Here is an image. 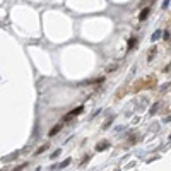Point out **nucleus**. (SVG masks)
<instances>
[{
	"mask_svg": "<svg viewBox=\"0 0 171 171\" xmlns=\"http://www.w3.org/2000/svg\"><path fill=\"white\" fill-rule=\"evenodd\" d=\"M145 89V79H139V81L133 82V86H132V92H139V91Z\"/></svg>",
	"mask_w": 171,
	"mask_h": 171,
	"instance_id": "nucleus-1",
	"label": "nucleus"
},
{
	"mask_svg": "<svg viewBox=\"0 0 171 171\" xmlns=\"http://www.w3.org/2000/svg\"><path fill=\"white\" fill-rule=\"evenodd\" d=\"M82 111H84V106H79V108H75V110H72L69 115H65V116H63V120H72L74 116H79Z\"/></svg>",
	"mask_w": 171,
	"mask_h": 171,
	"instance_id": "nucleus-2",
	"label": "nucleus"
},
{
	"mask_svg": "<svg viewBox=\"0 0 171 171\" xmlns=\"http://www.w3.org/2000/svg\"><path fill=\"white\" fill-rule=\"evenodd\" d=\"M156 84H158V81H156V77H154V75L145 77V89H154V87H156Z\"/></svg>",
	"mask_w": 171,
	"mask_h": 171,
	"instance_id": "nucleus-3",
	"label": "nucleus"
},
{
	"mask_svg": "<svg viewBox=\"0 0 171 171\" xmlns=\"http://www.w3.org/2000/svg\"><path fill=\"white\" fill-rule=\"evenodd\" d=\"M127 92H128V87H127V86H121L120 89L116 91V94H115V98H116V99H121V98H123V96H125Z\"/></svg>",
	"mask_w": 171,
	"mask_h": 171,
	"instance_id": "nucleus-4",
	"label": "nucleus"
},
{
	"mask_svg": "<svg viewBox=\"0 0 171 171\" xmlns=\"http://www.w3.org/2000/svg\"><path fill=\"white\" fill-rule=\"evenodd\" d=\"M62 128H63V125H62V123H57V125H53V128H50L48 135H50V137H53V135H57V133H58Z\"/></svg>",
	"mask_w": 171,
	"mask_h": 171,
	"instance_id": "nucleus-5",
	"label": "nucleus"
},
{
	"mask_svg": "<svg viewBox=\"0 0 171 171\" xmlns=\"http://www.w3.org/2000/svg\"><path fill=\"white\" fill-rule=\"evenodd\" d=\"M110 147V142L108 140H104V142H98L96 144V151L99 152V151H104V149H108Z\"/></svg>",
	"mask_w": 171,
	"mask_h": 171,
	"instance_id": "nucleus-6",
	"label": "nucleus"
},
{
	"mask_svg": "<svg viewBox=\"0 0 171 171\" xmlns=\"http://www.w3.org/2000/svg\"><path fill=\"white\" fill-rule=\"evenodd\" d=\"M149 12H151V9H149V7H144V9L140 10V14H139V19H140V21H145V19H147V16H149Z\"/></svg>",
	"mask_w": 171,
	"mask_h": 171,
	"instance_id": "nucleus-7",
	"label": "nucleus"
},
{
	"mask_svg": "<svg viewBox=\"0 0 171 171\" xmlns=\"http://www.w3.org/2000/svg\"><path fill=\"white\" fill-rule=\"evenodd\" d=\"M156 51H158V48H156V45H154L151 50H149V53H147V62H152V57L156 55Z\"/></svg>",
	"mask_w": 171,
	"mask_h": 171,
	"instance_id": "nucleus-8",
	"label": "nucleus"
},
{
	"mask_svg": "<svg viewBox=\"0 0 171 171\" xmlns=\"http://www.w3.org/2000/svg\"><path fill=\"white\" fill-rule=\"evenodd\" d=\"M48 145H50V144H43L41 147H38V149H36V152H34V156H40L41 152H45L46 149H48Z\"/></svg>",
	"mask_w": 171,
	"mask_h": 171,
	"instance_id": "nucleus-9",
	"label": "nucleus"
},
{
	"mask_svg": "<svg viewBox=\"0 0 171 171\" xmlns=\"http://www.w3.org/2000/svg\"><path fill=\"white\" fill-rule=\"evenodd\" d=\"M161 36H162V33H161V31H156V33H154V34H152V36H151V41H152V43H154V41H156V40H159Z\"/></svg>",
	"mask_w": 171,
	"mask_h": 171,
	"instance_id": "nucleus-10",
	"label": "nucleus"
},
{
	"mask_svg": "<svg viewBox=\"0 0 171 171\" xmlns=\"http://www.w3.org/2000/svg\"><path fill=\"white\" fill-rule=\"evenodd\" d=\"M115 120V116H110V118H108V120L104 121V123H103V128H104V130H106V128H108V127H110L111 125V121Z\"/></svg>",
	"mask_w": 171,
	"mask_h": 171,
	"instance_id": "nucleus-11",
	"label": "nucleus"
},
{
	"mask_svg": "<svg viewBox=\"0 0 171 171\" xmlns=\"http://www.w3.org/2000/svg\"><path fill=\"white\" fill-rule=\"evenodd\" d=\"M116 69H118V65H116V63H113V65H110V67L106 69V72H108V74H111V72L116 70Z\"/></svg>",
	"mask_w": 171,
	"mask_h": 171,
	"instance_id": "nucleus-12",
	"label": "nucleus"
},
{
	"mask_svg": "<svg viewBox=\"0 0 171 171\" xmlns=\"http://www.w3.org/2000/svg\"><path fill=\"white\" fill-rule=\"evenodd\" d=\"M135 43H137V40H135V38H130V41H128V50H132V48L135 46Z\"/></svg>",
	"mask_w": 171,
	"mask_h": 171,
	"instance_id": "nucleus-13",
	"label": "nucleus"
},
{
	"mask_svg": "<svg viewBox=\"0 0 171 171\" xmlns=\"http://www.w3.org/2000/svg\"><path fill=\"white\" fill-rule=\"evenodd\" d=\"M158 108H159V103H156V104L152 106V108H151V111H149V115H154V113L158 111Z\"/></svg>",
	"mask_w": 171,
	"mask_h": 171,
	"instance_id": "nucleus-14",
	"label": "nucleus"
},
{
	"mask_svg": "<svg viewBox=\"0 0 171 171\" xmlns=\"http://www.w3.org/2000/svg\"><path fill=\"white\" fill-rule=\"evenodd\" d=\"M137 139H139V137H137V135H132V137H130V142H128V144H127V145H133V144H135V142H137Z\"/></svg>",
	"mask_w": 171,
	"mask_h": 171,
	"instance_id": "nucleus-15",
	"label": "nucleus"
},
{
	"mask_svg": "<svg viewBox=\"0 0 171 171\" xmlns=\"http://www.w3.org/2000/svg\"><path fill=\"white\" fill-rule=\"evenodd\" d=\"M69 164H70V159H65V161L62 162L60 166H57V168H60V170H62V168H65V166H69Z\"/></svg>",
	"mask_w": 171,
	"mask_h": 171,
	"instance_id": "nucleus-16",
	"label": "nucleus"
},
{
	"mask_svg": "<svg viewBox=\"0 0 171 171\" xmlns=\"http://www.w3.org/2000/svg\"><path fill=\"white\" fill-rule=\"evenodd\" d=\"M91 159V156H86V158H84V159H82V162H81V166H84V164H86V162L89 161Z\"/></svg>",
	"mask_w": 171,
	"mask_h": 171,
	"instance_id": "nucleus-17",
	"label": "nucleus"
},
{
	"mask_svg": "<svg viewBox=\"0 0 171 171\" xmlns=\"http://www.w3.org/2000/svg\"><path fill=\"white\" fill-rule=\"evenodd\" d=\"M162 38L168 41V40H170V33H168V31H166V33H162Z\"/></svg>",
	"mask_w": 171,
	"mask_h": 171,
	"instance_id": "nucleus-18",
	"label": "nucleus"
},
{
	"mask_svg": "<svg viewBox=\"0 0 171 171\" xmlns=\"http://www.w3.org/2000/svg\"><path fill=\"white\" fill-rule=\"evenodd\" d=\"M58 154H60V149H58V151H55V152H53V154H51V159H55V158H57Z\"/></svg>",
	"mask_w": 171,
	"mask_h": 171,
	"instance_id": "nucleus-19",
	"label": "nucleus"
},
{
	"mask_svg": "<svg viewBox=\"0 0 171 171\" xmlns=\"http://www.w3.org/2000/svg\"><path fill=\"white\" fill-rule=\"evenodd\" d=\"M170 2H171V0H164V4H162V9H166V7L170 5Z\"/></svg>",
	"mask_w": 171,
	"mask_h": 171,
	"instance_id": "nucleus-20",
	"label": "nucleus"
},
{
	"mask_svg": "<svg viewBox=\"0 0 171 171\" xmlns=\"http://www.w3.org/2000/svg\"><path fill=\"white\" fill-rule=\"evenodd\" d=\"M170 139H171V135H170Z\"/></svg>",
	"mask_w": 171,
	"mask_h": 171,
	"instance_id": "nucleus-21",
	"label": "nucleus"
}]
</instances>
